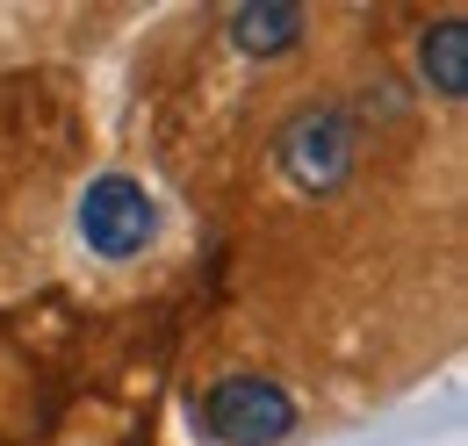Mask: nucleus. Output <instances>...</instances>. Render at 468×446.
Segmentation results:
<instances>
[{
	"mask_svg": "<svg viewBox=\"0 0 468 446\" xmlns=\"http://www.w3.org/2000/svg\"><path fill=\"white\" fill-rule=\"evenodd\" d=\"M274 166L289 173L295 195H339L360 166V122L339 101H303L274 137Z\"/></svg>",
	"mask_w": 468,
	"mask_h": 446,
	"instance_id": "nucleus-1",
	"label": "nucleus"
},
{
	"mask_svg": "<svg viewBox=\"0 0 468 446\" xmlns=\"http://www.w3.org/2000/svg\"><path fill=\"white\" fill-rule=\"evenodd\" d=\"M159 202H152V187L144 180H130V173H94L87 187H80V202H72V230H80V245L94 252V260H109V267H130V260H144L152 245H159Z\"/></svg>",
	"mask_w": 468,
	"mask_h": 446,
	"instance_id": "nucleus-2",
	"label": "nucleus"
},
{
	"mask_svg": "<svg viewBox=\"0 0 468 446\" xmlns=\"http://www.w3.org/2000/svg\"><path fill=\"white\" fill-rule=\"evenodd\" d=\"M295 418H303V403L267 375H224L202 396V432L217 446H282Z\"/></svg>",
	"mask_w": 468,
	"mask_h": 446,
	"instance_id": "nucleus-3",
	"label": "nucleus"
},
{
	"mask_svg": "<svg viewBox=\"0 0 468 446\" xmlns=\"http://www.w3.org/2000/svg\"><path fill=\"white\" fill-rule=\"evenodd\" d=\"M418 87L432 101H462L468 94V22L462 15H440L432 29H418Z\"/></svg>",
	"mask_w": 468,
	"mask_h": 446,
	"instance_id": "nucleus-4",
	"label": "nucleus"
},
{
	"mask_svg": "<svg viewBox=\"0 0 468 446\" xmlns=\"http://www.w3.org/2000/svg\"><path fill=\"white\" fill-rule=\"evenodd\" d=\"M238 58H289L303 37H310V15L303 7H282V0H252V7H231L224 22Z\"/></svg>",
	"mask_w": 468,
	"mask_h": 446,
	"instance_id": "nucleus-5",
	"label": "nucleus"
}]
</instances>
